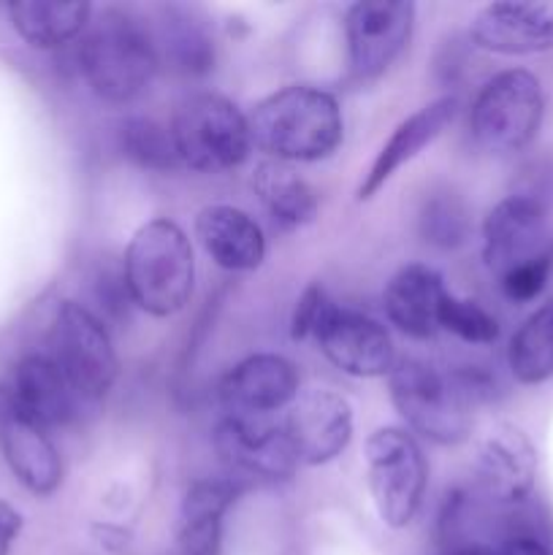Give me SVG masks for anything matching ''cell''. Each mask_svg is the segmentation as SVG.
Listing matches in <instances>:
<instances>
[{
	"instance_id": "cell-15",
	"label": "cell",
	"mask_w": 553,
	"mask_h": 555,
	"mask_svg": "<svg viewBox=\"0 0 553 555\" xmlns=\"http://www.w3.org/2000/svg\"><path fill=\"white\" fill-rule=\"evenodd\" d=\"M0 450L16 480L36 496H52L63 482V461L47 428L20 410L9 385H0Z\"/></svg>"
},
{
	"instance_id": "cell-34",
	"label": "cell",
	"mask_w": 553,
	"mask_h": 555,
	"mask_svg": "<svg viewBox=\"0 0 553 555\" xmlns=\"http://www.w3.org/2000/svg\"><path fill=\"white\" fill-rule=\"evenodd\" d=\"M442 555H502L499 551H493V547L483 545V542H453V545H445Z\"/></svg>"
},
{
	"instance_id": "cell-5",
	"label": "cell",
	"mask_w": 553,
	"mask_h": 555,
	"mask_svg": "<svg viewBox=\"0 0 553 555\" xmlns=\"http://www.w3.org/2000/svg\"><path fill=\"white\" fill-rule=\"evenodd\" d=\"M390 401L407 426L434 444H461L472 434V401L453 374L417 358L396 361L388 374Z\"/></svg>"
},
{
	"instance_id": "cell-24",
	"label": "cell",
	"mask_w": 553,
	"mask_h": 555,
	"mask_svg": "<svg viewBox=\"0 0 553 555\" xmlns=\"http://www.w3.org/2000/svg\"><path fill=\"white\" fill-rule=\"evenodd\" d=\"M11 25L16 36L33 49H60L79 38L92 20V5L85 0L49 3V0H16L9 3Z\"/></svg>"
},
{
	"instance_id": "cell-21",
	"label": "cell",
	"mask_w": 553,
	"mask_h": 555,
	"mask_svg": "<svg viewBox=\"0 0 553 555\" xmlns=\"http://www.w3.org/2000/svg\"><path fill=\"white\" fill-rule=\"evenodd\" d=\"M157 57L182 76H206L215 70V36L204 11L195 5H160L157 25L152 27Z\"/></svg>"
},
{
	"instance_id": "cell-3",
	"label": "cell",
	"mask_w": 553,
	"mask_h": 555,
	"mask_svg": "<svg viewBox=\"0 0 553 555\" xmlns=\"http://www.w3.org/2000/svg\"><path fill=\"white\" fill-rule=\"evenodd\" d=\"M130 301L152 318H171L193 298L195 258L188 233L168 217L144 222L130 238L123 263Z\"/></svg>"
},
{
	"instance_id": "cell-27",
	"label": "cell",
	"mask_w": 553,
	"mask_h": 555,
	"mask_svg": "<svg viewBox=\"0 0 553 555\" xmlns=\"http://www.w3.org/2000/svg\"><path fill=\"white\" fill-rule=\"evenodd\" d=\"M423 242L439 249H459L470 242L472 217L461 195L453 190H437L426 195L417 215Z\"/></svg>"
},
{
	"instance_id": "cell-18",
	"label": "cell",
	"mask_w": 553,
	"mask_h": 555,
	"mask_svg": "<svg viewBox=\"0 0 553 555\" xmlns=\"http://www.w3.org/2000/svg\"><path fill=\"white\" fill-rule=\"evenodd\" d=\"M455 114H459V98L442 95L412 112L407 119H401L390 139L383 144V150L377 152L366 177H363L361 188H358V201L374 198L399 168L415 160L432 141L442 135V130L453 122Z\"/></svg>"
},
{
	"instance_id": "cell-12",
	"label": "cell",
	"mask_w": 553,
	"mask_h": 555,
	"mask_svg": "<svg viewBox=\"0 0 553 555\" xmlns=\"http://www.w3.org/2000/svg\"><path fill=\"white\" fill-rule=\"evenodd\" d=\"M215 450L236 480H291L298 466L285 428L266 417L226 415L215 428Z\"/></svg>"
},
{
	"instance_id": "cell-1",
	"label": "cell",
	"mask_w": 553,
	"mask_h": 555,
	"mask_svg": "<svg viewBox=\"0 0 553 555\" xmlns=\"http://www.w3.org/2000/svg\"><path fill=\"white\" fill-rule=\"evenodd\" d=\"M253 146L276 163H318L345 139L339 101L312 85H291L263 98L249 114Z\"/></svg>"
},
{
	"instance_id": "cell-22",
	"label": "cell",
	"mask_w": 553,
	"mask_h": 555,
	"mask_svg": "<svg viewBox=\"0 0 553 555\" xmlns=\"http://www.w3.org/2000/svg\"><path fill=\"white\" fill-rule=\"evenodd\" d=\"M9 388L20 410L41 428L68 426L79 417V406L85 404L47 356L22 358Z\"/></svg>"
},
{
	"instance_id": "cell-9",
	"label": "cell",
	"mask_w": 553,
	"mask_h": 555,
	"mask_svg": "<svg viewBox=\"0 0 553 555\" xmlns=\"http://www.w3.org/2000/svg\"><path fill=\"white\" fill-rule=\"evenodd\" d=\"M312 339L318 341L323 356L350 377H385L396 366L394 341L385 325L356 309L339 307L331 298L320 309Z\"/></svg>"
},
{
	"instance_id": "cell-26",
	"label": "cell",
	"mask_w": 553,
	"mask_h": 555,
	"mask_svg": "<svg viewBox=\"0 0 553 555\" xmlns=\"http://www.w3.org/2000/svg\"><path fill=\"white\" fill-rule=\"evenodd\" d=\"M507 363L520 385H542L553 377V304H542L524 320L507 347Z\"/></svg>"
},
{
	"instance_id": "cell-29",
	"label": "cell",
	"mask_w": 553,
	"mask_h": 555,
	"mask_svg": "<svg viewBox=\"0 0 553 555\" xmlns=\"http://www.w3.org/2000/svg\"><path fill=\"white\" fill-rule=\"evenodd\" d=\"M439 328L466 345H493L499 339V320L472 298H445L439 309Z\"/></svg>"
},
{
	"instance_id": "cell-36",
	"label": "cell",
	"mask_w": 553,
	"mask_h": 555,
	"mask_svg": "<svg viewBox=\"0 0 553 555\" xmlns=\"http://www.w3.org/2000/svg\"><path fill=\"white\" fill-rule=\"evenodd\" d=\"M548 291H551V298H548V301L553 304V247H551V276H548Z\"/></svg>"
},
{
	"instance_id": "cell-25",
	"label": "cell",
	"mask_w": 553,
	"mask_h": 555,
	"mask_svg": "<svg viewBox=\"0 0 553 555\" xmlns=\"http://www.w3.org/2000/svg\"><path fill=\"white\" fill-rule=\"evenodd\" d=\"M253 188L263 209L282 231H298L318 220V193L285 163H260L253 173Z\"/></svg>"
},
{
	"instance_id": "cell-13",
	"label": "cell",
	"mask_w": 553,
	"mask_h": 555,
	"mask_svg": "<svg viewBox=\"0 0 553 555\" xmlns=\"http://www.w3.org/2000/svg\"><path fill=\"white\" fill-rule=\"evenodd\" d=\"M282 428L298 464H331L352 439V406L336 390L309 388L296 396Z\"/></svg>"
},
{
	"instance_id": "cell-30",
	"label": "cell",
	"mask_w": 553,
	"mask_h": 555,
	"mask_svg": "<svg viewBox=\"0 0 553 555\" xmlns=\"http://www.w3.org/2000/svg\"><path fill=\"white\" fill-rule=\"evenodd\" d=\"M548 276H551V253L545 258L531 260V263L518 266L510 274H504L499 280V287H502L510 301L529 304L548 291Z\"/></svg>"
},
{
	"instance_id": "cell-11",
	"label": "cell",
	"mask_w": 553,
	"mask_h": 555,
	"mask_svg": "<svg viewBox=\"0 0 553 555\" xmlns=\"http://www.w3.org/2000/svg\"><path fill=\"white\" fill-rule=\"evenodd\" d=\"M548 209L526 195H507L483 222V260L497 280L551 253Z\"/></svg>"
},
{
	"instance_id": "cell-28",
	"label": "cell",
	"mask_w": 553,
	"mask_h": 555,
	"mask_svg": "<svg viewBox=\"0 0 553 555\" xmlns=\"http://www.w3.org/2000/svg\"><path fill=\"white\" fill-rule=\"evenodd\" d=\"M119 150L146 171H171V168L182 166L173 146L171 130L157 125L150 117H130L119 125Z\"/></svg>"
},
{
	"instance_id": "cell-20",
	"label": "cell",
	"mask_w": 553,
	"mask_h": 555,
	"mask_svg": "<svg viewBox=\"0 0 553 555\" xmlns=\"http://www.w3.org/2000/svg\"><path fill=\"white\" fill-rule=\"evenodd\" d=\"M195 236L204 253L226 271H255L266 258L263 231L236 206H204L195 217Z\"/></svg>"
},
{
	"instance_id": "cell-14",
	"label": "cell",
	"mask_w": 553,
	"mask_h": 555,
	"mask_svg": "<svg viewBox=\"0 0 553 555\" xmlns=\"http://www.w3.org/2000/svg\"><path fill=\"white\" fill-rule=\"evenodd\" d=\"M475 480L491 502L518 507L537 482V450L515 423H493L475 448Z\"/></svg>"
},
{
	"instance_id": "cell-6",
	"label": "cell",
	"mask_w": 553,
	"mask_h": 555,
	"mask_svg": "<svg viewBox=\"0 0 553 555\" xmlns=\"http://www.w3.org/2000/svg\"><path fill=\"white\" fill-rule=\"evenodd\" d=\"M545 117L542 85L531 70L510 68L493 76L470 112L472 139L493 155H513L526 150L540 133Z\"/></svg>"
},
{
	"instance_id": "cell-2",
	"label": "cell",
	"mask_w": 553,
	"mask_h": 555,
	"mask_svg": "<svg viewBox=\"0 0 553 555\" xmlns=\"http://www.w3.org/2000/svg\"><path fill=\"white\" fill-rule=\"evenodd\" d=\"M79 65L90 90L101 101H136L160 68L152 27L128 9H103L87 25Z\"/></svg>"
},
{
	"instance_id": "cell-31",
	"label": "cell",
	"mask_w": 553,
	"mask_h": 555,
	"mask_svg": "<svg viewBox=\"0 0 553 555\" xmlns=\"http://www.w3.org/2000/svg\"><path fill=\"white\" fill-rule=\"evenodd\" d=\"M329 301V293L323 291L320 285H309L307 291L298 296L296 309H293V318H291V336L296 341L304 339H312V328L320 318V309L323 304Z\"/></svg>"
},
{
	"instance_id": "cell-33",
	"label": "cell",
	"mask_w": 553,
	"mask_h": 555,
	"mask_svg": "<svg viewBox=\"0 0 553 555\" xmlns=\"http://www.w3.org/2000/svg\"><path fill=\"white\" fill-rule=\"evenodd\" d=\"M499 553L502 555H553L545 542L531 540V537H510Z\"/></svg>"
},
{
	"instance_id": "cell-35",
	"label": "cell",
	"mask_w": 553,
	"mask_h": 555,
	"mask_svg": "<svg viewBox=\"0 0 553 555\" xmlns=\"http://www.w3.org/2000/svg\"><path fill=\"white\" fill-rule=\"evenodd\" d=\"M92 534L101 540V545L112 547V551H114L112 542H117V551H119V547L128 545V534H125L123 529H114V526H95V529H92Z\"/></svg>"
},
{
	"instance_id": "cell-8",
	"label": "cell",
	"mask_w": 553,
	"mask_h": 555,
	"mask_svg": "<svg viewBox=\"0 0 553 555\" xmlns=\"http://www.w3.org/2000/svg\"><path fill=\"white\" fill-rule=\"evenodd\" d=\"M366 477L380 520L407 529L421 513L428 486V464L421 444L401 428H380L366 439Z\"/></svg>"
},
{
	"instance_id": "cell-19",
	"label": "cell",
	"mask_w": 553,
	"mask_h": 555,
	"mask_svg": "<svg viewBox=\"0 0 553 555\" xmlns=\"http://www.w3.org/2000/svg\"><path fill=\"white\" fill-rule=\"evenodd\" d=\"M450 293L432 266H401L385 285L383 307L390 323L412 339H432L439 331V309Z\"/></svg>"
},
{
	"instance_id": "cell-10",
	"label": "cell",
	"mask_w": 553,
	"mask_h": 555,
	"mask_svg": "<svg viewBox=\"0 0 553 555\" xmlns=\"http://www.w3.org/2000/svg\"><path fill=\"white\" fill-rule=\"evenodd\" d=\"M415 3L410 0H361L345 14L347 57L358 79H377L410 43Z\"/></svg>"
},
{
	"instance_id": "cell-7",
	"label": "cell",
	"mask_w": 553,
	"mask_h": 555,
	"mask_svg": "<svg viewBox=\"0 0 553 555\" xmlns=\"http://www.w3.org/2000/svg\"><path fill=\"white\" fill-rule=\"evenodd\" d=\"M47 358L85 404H98L117 383L119 361L106 325L76 301H63L54 312Z\"/></svg>"
},
{
	"instance_id": "cell-16",
	"label": "cell",
	"mask_w": 553,
	"mask_h": 555,
	"mask_svg": "<svg viewBox=\"0 0 553 555\" xmlns=\"http://www.w3.org/2000/svg\"><path fill=\"white\" fill-rule=\"evenodd\" d=\"M470 41L483 52L540 54L553 49V0L535 3H488L472 16Z\"/></svg>"
},
{
	"instance_id": "cell-17",
	"label": "cell",
	"mask_w": 553,
	"mask_h": 555,
	"mask_svg": "<svg viewBox=\"0 0 553 555\" xmlns=\"http://www.w3.org/2000/svg\"><path fill=\"white\" fill-rule=\"evenodd\" d=\"M298 369L274 352H258L239 361L220 383V399L228 415L266 417L285 410L298 396Z\"/></svg>"
},
{
	"instance_id": "cell-23",
	"label": "cell",
	"mask_w": 553,
	"mask_h": 555,
	"mask_svg": "<svg viewBox=\"0 0 553 555\" xmlns=\"http://www.w3.org/2000/svg\"><path fill=\"white\" fill-rule=\"evenodd\" d=\"M239 480H195L184 491L177 518L179 555H220L222 518L236 502Z\"/></svg>"
},
{
	"instance_id": "cell-4",
	"label": "cell",
	"mask_w": 553,
	"mask_h": 555,
	"mask_svg": "<svg viewBox=\"0 0 553 555\" xmlns=\"http://www.w3.org/2000/svg\"><path fill=\"white\" fill-rule=\"evenodd\" d=\"M168 130L179 163L201 173L231 171L253 152L249 117L217 92H195L184 98L173 112Z\"/></svg>"
},
{
	"instance_id": "cell-32",
	"label": "cell",
	"mask_w": 553,
	"mask_h": 555,
	"mask_svg": "<svg viewBox=\"0 0 553 555\" xmlns=\"http://www.w3.org/2000/svg\"><path fill=\"white\" fill-rule=\"evenodd\" d=\"M22 531V515L9 502H0V555H11V545Z\"/></svg>"
}]
</instances>
